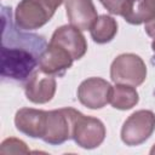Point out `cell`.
I'll use <instances>...</instances> for the list:
<instances>
[{"instance_id":"16","label":"cell","mask_w":155,"mask_h":155,"mask_svg":"<svg viewBox=\"0 0 155 155\" xmlns=\"http://www.w3.org/2000/svg\"><path fill=\"white\" fill-rule=\"evenodd\" d=\"M0 154H29L27 144L17 138H7L1 143Z\"/></svg>"},{"instance_id":"3","label":"cell","mask_w":155,"mask_h":155,"mask_svg":"<svg viewBox=\"0 0 155 155\" xmlns=\"http://www.w3.org/2000/svg\"><path fill=\"white\" fill-rule=\"evenodd\" d=\"M80 111L74 108H62L47 111L45 133L42 140L45 143L58 145L73 138L74 124Z\"/></svg>"},{"instance_id":"2","label":"cell","mask_w":155,"mask_h":155,"mask_svg":"<svg viewBox=\"0 0 155 155\" xmlns=\"http://www.w3.org/2000/svg\"><path fill=\"white\" fill-rule=\"evenodd\" d=\"M64 0H22L15 11V24L21 30H35L45 25Z\"/></svg>"},{"instance_id":"19","label":"cell","mask_w":155,"mask_h":155,"mask_svg":"<svg viewBox=\"0 0 155 155\" xmlns=\"http://www.w3.org/2000/svg\"><path fill=\"white\" fill-rule=\"evenodd\" d=\"M150 154H151V155H154V154H155V144H154V145H153V148L150 149Z\"/></svg>"},{"instance_id":"12","label":"cell","mask_w":155,"mask_h":155,"mask_svg":"<svg viewBox=\"0 0 155 155\" xmlns=\"http://www.w3.org/2000/svg\"><path fill=\"white\" fill-rule=\"evenodd\" d=\"M65 11L69 23L80 30L91 29L98 18L92 0H65Z\"/></svg>"},{"instance_id":"8","label":"cell","mask_w":155,"mask_h":155,"mask_svg":"<svg viewBox=\"0 0 155 155\" xmlns=\"http://www.w3.org/2000/svg\"><path fill=\"white\" fill-rule=\"evenodd\" d=\"M74 58L62 46L50 42L39 59V69L52 76H63L73 65Z\"/></svg>"},{"instance_id":"18","label":"cell","mask_w":155,"mask_h":155,"mask_svg":"<svg viewBox=\"0 0 155 155\" xmlns=\"http://www.w3.org/2000/svg\"><path fill=\"white\" fill-rule=\"evenodd\" d=\"M144 29H145V33H147L150 38H154V39H155V19L151 21V22H149V23H147Z\"/></svg>"},{"instance_id":"6","label":"cell","mask_w":155,"mask_h":155,"mask_svg":"<svg viewBox=\"0 0 155 155\" xmlns=\"http://www.w3.org/2000/svg\"><path fill=\"white\" fill-rule=\"evenodd\" d=\"M105 133V126L99 119L79 113L73 130V139L79 147L94 149L103 143Z\"/></svg>"},{"instance_id":"14","label":"cell","mask_w":155,"mask_h":155,"mask_svg":"<svg viewBox=\"0 0 155 155\" xmlns=\"http://www.w3.org/2000/svg\"><path fill=\"white\" fill-rule=\"evenodd\" d=\"M139 101V96L137 90L133 86L116 84L113 87L110 104L113 108L119 110H128L133 108Z\"/></svg>"},{"instance_id":"7","label":"cell","mask_w":155,"mask_h":155,"mask_svg":"<svg viewBox=\"0 0 155 155\" xmlns=\"http://www.w3.org/2000/svg\"><path fill=\"white\" fill-rule=\"evenodd\" d=\"M113 87L102 78H88L78 87L80 103L90 109H101L110 103Z\"/></svg>"},{"instance_id":"9","label":"cell","mask_w":155,"mask_h":155,"mask_svg":"<svg viewBox=\"0 0 155 155\" xmlns=\"http://www.w3.org/2000/svg\"><path fill=\"white\" fill-rule=\"evenodd\" d=\"M56 87L57 84L54 76L38 69L25 81L24 92L30 102L35 104H44L53 98L56 93Z\"/></svg>"},{"instance_id":"10","label":"cell","mask_w":155,"mask_h":155,"mask_svg":"<svg viewBox=\"0 0 155 155\" xmlns=\"http://www.w3.org/2000/svg\"><path fill=\"white\" fill-rule=\"evenodd\" d=\"M65 48L74 59H80L87 51V42L81 30L71 24L62 25L54 30L51 41Z\"/></svg>"},{"instance_id":"20","label":"cell","mask_w":155,"mask_h":155,"mask_svg":"<svg viewBox=\"0 0 155 155\" xmlns=\"http://www.w3.org/2000/svg\"><path fill=\"white\" fill-rule=\"evenodd\" d=\"M151 50L154 51V53H155V39H154V41L151 42Z\"/></svg>"},{"instance_id":"15","label":"cell","mask_w":155,"mask_h":155,"mask_svg":"<svg viewBox=\"0 0 155 155\" xmlns=\"http://www.w3.org/2000/svg\"><path fill=\"white\" fill-rule=\"evenodd\" d=\"M91 36L97 44H107L114 39L117 33L116 21L108 15H102L97 18L94 24L90 29Z\"/></svg>"},{"instance_id":"1","label":"cell","mask_w":155,"mask_h":155,"mask_svg":"<svg viewBox=\"0 0 155 155\" xmlns=\"http://www.w3.org/2000/svg\"><path fill=\"white\" fill-rule=\"evenodd\" d=\"M1 76L18 82H25L39 65V59L47 44L42 36L21 33L11 18V8L2 7Z\"/></svg>"},{"instance_id":"4","label":"cell","mask_w":155,"mask_h":155,"mask_svg":"<svg viewBox=\"0 0 155 155\" xmlns=\"http://www.w3.org/2000/svg\"><path fill=\"white\" fill-rule=\"evenodd\" d=\"M110 78L115 84L136 87L144 82L147 78V65L139 56L134 53H122L113 61Z\"/></svg>"},{"instance_id":"13","label":"cell","mask_w":155,"mask_h":155,"mask_svg":"<svg viewBox=\"0 0 155 155\" xmlns=\"http://www.w3.org/2000/svg\"><path fill=\"white\" fill-rule=\"evenodd\" d=\"M131 24H147L155 19V0H128L122 15Z\"/></svg>"},{"instance_id":"11","label":"cell","mask_w":155,"mask_h":155,"mask_svg":"<svg viewBox=\"0 0 155 155\" xmlns=\"http://www.w3.org/2000/svg\"><path fill=\"white\" fill-rule=\"evenodd\" d=\"M47 111L33 109V108H22L17 110L15 115V125L17 130L28 137L31 138H42L45 133Z\"/></svg>"},{"instance_id":"5","label":"cell","mask_w":155,"mask_h":155,"mask_svg":"<svg viewBox=\"0 0 155 155\" xmlns=\"http://www.w3.org/2000/svg\"><path fill=\"white\" fill-rule=\"evenodd\" d=\"M155 131V114L151 110H138L131 114L121 128V140L130 147L144 143Z\"/></svg>"},{"instance_id":"17","label":"cell","mask_w":155,"mask_h":155,"mask_svg":"<svg viewBox=\"0 0 155 155\" xmlns=\"http://www.w3.org/2000/svg\"><path fill=\"white\" fill-rule=\"evenodd\" d=\"M102 2V5L113 15H117V16H122L128 0H99Z\"/></svg>"}]
</instances>
